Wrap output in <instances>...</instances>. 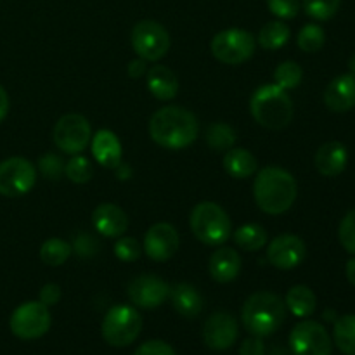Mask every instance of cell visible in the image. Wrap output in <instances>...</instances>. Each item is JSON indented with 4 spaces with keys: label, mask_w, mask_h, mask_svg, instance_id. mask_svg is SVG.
<instances>
[{
    "label": "cell",
    "mask_w": 355,
    "mask_h": 355,
    "mask_svg": "<svg viewBox=\"0 0 355 355\" xmlns=\"http://www.w3.org/2000/svg\"><path fill=\"white\" fill-rule=\"evenodd\" d=\"M149 135L165 149H186L200 135V121L186 107L166 106L149 120Z\"/></svg>",
    "instance_id": "6da1fadb"
},
{
    "label": "cell",
    "mask_w": 355,
    "mask_h": 355,
    "mask_svg": "<svg viewBox=\"0 0 355 355\" xmlns=\"http://www.w3.org/2000/svg\"><path fill=\"white\" fill-rule=\"evenodd\" d=\"M298 186L295 177L279 166H266L260 170L253 182V196L262 211L281 215L293 207Z\"/></svg>",
    "instance_id": "7a4b0ae2"
},
{
    "label": "cell",
    "mask_w": 355,
    "mask_h": 355,
    "mask_svg": "<svg viewBox=\"0 0 355 355\" xmlns=\"http://www.w3.org/2000/svg\"><path fill=\"white\" fill-rule=\"evenodd\" d=\"M286 319V305L277 295L270 291L253 293L245 302L241 311V321L246 331L253 336H269L283 326Z\"/></svg>",
    "instance_id": "3957f363"
},
{
    "label": "cell",
    "mask_w": 355,
    "mask_h": 355,
    "mask_svg": "<svg viewBox=\"0 0 355 355\" xmlns=\"http://www.w3.org/2000/svg\"><path fill=\"white\" fill-rule=\"evenodd\" d=\"M250 111L257 123L269 130H283L293 120V101L279 85H263L253 92Z\"/></svg>",
    "instance_id": "277c9868"
},
{
    "label": "cell",
    "mask_w": 355,
    "mask_h": 355,
    "mask_svg": "<svg viewBox=\"0 0 355 355\" xmlns=\"http://www.w3.org/2000/svg\"><path fill=\"white\" fill-rule=\"evenodd\" d=\"M189 225L198 241L207 246H220L232 236L227 211L214 201H201L193 208Z\"/></svg>",
    "instance_id": "5b68a950"
},
{
    "label": "cell",
    "mask_w": 355,
    "mask_h": 355,
    "mask_svg": "<svg viewBox=\"0 0 355 355\" xmlns=\"http://www.w3.org/2000/svg\"><path fill=\"white\" fill-rule=\"evenodd\" d=\"M142 329V318L130 305H114L104 315L103 338L111 347H128L137 340Z\"/></svg>",
    "instance_id": "8992f818"
},
{
    "label": "cell",
    "mask_w": 355,
    "mask_h": 355,
    "mask_svg": "<svg viewBox=\"0 0 355 355\" xmlns=\"http://www.w3.org/2000/svg\"><path fill=\"white\" fill-rule=\"evenodd\" d=\"M210 47L217 61L229 66H238L252 58L257 49V38L241 28H229L215 35Z\"/></svg>",
    "instance_id": "52a82bcc"
},
{
    "label": "cell",
    "mask_w": 355,
    "mask_h": 355,
    "mask_svg": "<svg viewBox=\"0 0 355 355\" xmlns=\"http://www.w3.org/2000/svg\"><path fill=\"white\" fill-rule=\"evenodd\" d=\"M132 47L144 61H159L170 49V35L162 23L155 19H142L132 28Z\"/></svg>",
    "instance_id": "ba28073f"
},
{
    "label": "cell",
    "mask_w": 355,
    "mask_h": 355,
    "mask_svg": "<svg viewBox=\"0 0 355 355\" xmlns=\"http://www.w3.org/2000/svg\"><path fill=\"white\" fill-rule=\"evenodd\" d=\"M52 315L42 302H26L10 315V331L19 340H37L51 329Z\"/></svg>",
    "instance_id": "9c48e42d"
},
{
    "label": "cell",
    "mask_w": 355,
    "mask_h": 355,
    "mask_svg": "<svg viewBox=\"0 0 355 355\" xmlns=\"http://www.w3.org/2000/svg\"><path fill=\"white\" fill-rule=\"evenodd\" d=\"M52 139L54 144L66 155H80L92 139V127L83 114L68 113L58 120Z\"/></svg>",
    "instance_id": "30bf717a"
},
{
    "label": "cell",
    "mask_w": 355,
    "mask_h": 355,
    "mask_svg": "<svg viewBox=\"0 0 355 355\" xmlns=\"http://www.w3.org/2000/svg\"><path fill=\"white\" fill-rule=\"evenodd\" d=\"M37 182V168L21 156H12L0 162V194L17 198L30 193Z\"/></svg>",
    "instance_id": "8fae6325"
},
{
    "label": "cell",
    "mask_w": 355,
    "mask_h": 355,
    "mask_svg": "<svg viewBox=\"0 0 355 355\" xmlns=\"http://www.w3.org/2000/svg\"><path fill=\"white\" fill-rule=\"evenodd\" d=\"M290 349L295 355H331L333 342L322 324L302 321L291 329Z\"/></svg>",
    "instance_id": "7c38bea8"
},
{
    "label": "cell",
    "mask_w": 355,
    "mask_h": 355,
    "mask_svg": "<svg viewBox=\"0 0 355 355\" xmlns=\"http://www.w3.org/2000/svg\"><path fill=\"white\" fill-rule=\"evenodd\" d=\"M127 295L135 307L156 309L170 297V286L159 277L142 274L128 283Z\"/></svg>",
    "instance_id": "4fadbf2b"
},
{
    "label": "cell",
    "mask_w": 355,
    "mask_h": 355,
    "mask_svg": "<svg viewBox=\"0 0 355 355\" xmlns=\"http://www.w3.org/2000/svg\"><path fill=\"white\" fill-rule=\"evenodd\" d=\"M179 243L180 239L177 229L166 222H158L148 229L142 248H144L146 255L155 262H166L177 253Z\"/></svg>",
    "instance_id": "5bb4252c"
},
{
    "label": "cell",
    "mask_w": 355,
    "mask_h": 355,
    "mask_svg": "<svg viewBox=\"0 0 355 355\" xmlns=\"http://www.w3.org/2000/svg\"><path fill=\"white\" fill-rule=\"evenodd\" d=\"M307 255L304 239L295 234H281L274 238L267 246V260L276 269H295L304 262Z\"/></svg>",
    "instance_id": "9a60e30c"
},
{
    "label": "cell",
    "mask_w": 355,
    "mask_h": 355,
    "mask_svg": "<svg viewBox=\"0 0 355 355\" xmlns=\"http://www.w3.org/2000/svg\"><path fill=\"white\" fill-rule=\"evenodd\" d=\"M238 322L227 312H215L207 319L203 326L205 345L215 352H224V350L231 349L238 340Z\"/></svg>",
    "instance_id": "2e32d148"
},
{
    "label": "cell",
    "mask_w": 355,
    "mask_h": 355,
    "mask_svg": "<svg viewBox=\"0 0 355 355\" xmlns=\"http://www.w3.org/2000/svg\"><path fill=\"white\" fill-rule=\"evenodd\" d=\"M92 224L106 238H120L128 229V217L118 205L101 203L92 214Z\"/></svg>",
    "instance_id": "e0dca14e"
},
{
    "label": "cell",
    "mask_w": 355,
    "mask_h": 355,
    "mask_svg": "<svg viewBox=\"0 0 355 355\" xmlns=\"http://www.w3.org/2000/svg\"><path fill=\"white\" fill-rule=\"evenodd\" d=\"M324 104L335 113H345L355 107V75L336 76L324 90Z\"/></svg>",
    "instance_id": "ac0fdd59"
},
{
    "label": "cell",
    "mask_w": 355,
    "mask_h": 355,
    "mask_svg": "<svg viewBox=\"0 0 355 355\" xmlns=\"http://www.w3.org/2000/svg\"><path fill=\"white\" fill-rule=\"evenodd\" d=\"M241 257L234 248H229V246H222V248L215 250L214 255L210 257V262H208L211 279L220 284H227L234 281L241 272Z\"/></svg>",
    "instance_id": "d6986e66"
},
{
    "label": "cell",
    "mask_w": 355,
    "mask_h": 355,
    "mask_svg": "<svg viewBox=\"0 0 355 355\" xmlns=\"http://www.w3.org/2000/svg\"><path fill=\"white\" fill-rule=\"evenodd\" d=\"M349 163V151L338 141H331L322 144L318 149L314 158V165L318 172L324 177H336L347 168Z\"/></svg>",
    "instance_id": "ffe728a7"
},
{
    "label": "cell",
    "mask_w": 355,
    "mask_h": 355,
    "mask_svg": "<svg viewBox=\"0 0 355 355\" xmlns=\"http://www.w3.org/2000/svg\"><path fill=\"white\" fill-rule=\"evenodd\" d=\"M94 159L104 168L116 170L121 165V142L111 130L96 132L92 139Z\"/></svg>",
    "instance_id": "44dd1931"
},
{
    "label": "cell",
    "mask_w": 355,
    "mask_h": 355,
    "mask_svg": "<svg viewBox=\"0 0 355 355\" xmlns=\"http://www.w3.org/2000/svg\"><path fill=\"white\" fill-rule=\"evenodd\" d=\"M170 300L177 314L186 319H194L203 311V297L200 291L189 283H179L170 288Z\"/></svg>",
    "instance_id": "7402d4cb"
},
{
    "label": "cell",
    "mask_w": 355,
    "mask_h": 355,
    "mask_svg": "<svg viewBox=\"0 0 355 355\" xmlns=\"http://www.w3.org/2000/svg\"><path fill=\"white\" fill-rule=\"evenodd\" d=\"M148 90L159 101H170L179 92V80L170 68L153 66L148 71Z\"/></svg>",
    "instance_id": "603a6c76"
},
{
    "label": "cell",
    "mask_w": 355,
    "mask_h": 355,
    "mask_svg": "<svg viewBox=\"0 0 355 355\" xmlns=\"http://www.w3.org/2000/svg\"><path fill=\"white\" fill-rule=\"evenodd\" d=\"M224 168L232 179L241 180L255 175L257 168H259V162L248 149L231 148L229 151H225Z\"/></svg>",
    "instance_id": "cb8c5ba5"
},
{
    "label": "cell",
    "mask_w": 355,
    "mask_h": 355,
    "mask_svg": "<svg viewBox=\"0 0 355 355\" xmlns=\"http://www.w3.org/2000/svg\"><path fill=\"white\" fill-rule=\"evenodd\" d=\"M284 305H286L288 311L295 318H309V315H312L315 312L318 298H315V293L311 288L304 286V284H297V286H293L286 293Z\"/></svg>",
    "instance_id": "d4e9b609"
},
{
    "label": "cell",
    "mask_w": 355,
    "mask_h": 355,
    "mask_svg": "<svg viewBox=\"0 0 355 355\" xmlns=\"http://www.w3.org/2000/svg\"><path fill=\"white\" fill-rule=\"evenodd\" d=\"M290 35L291 31L286 23H283V21H269V23L260 28L257 42L266 51H277V49L284 47L288 44Z\"/></svg>",
    "instance_id": "484cf974"
},
{
    "label": "cell",
    "mask_w": 355,
    "mask_h": 355,
    "mask_svg": "<svg viewBox=\"0 0 355 355\" xmlns=\"http://www.w3.org/2000/svg\"><path fill=\"white\" fill-rule=\"evenodd\" d=\"M232 238H234L236 245L246 252H257L267 245V231L260 224L241 225L239 229H236Z\"/></svg>",
    "instance_id": "4316f807"
},
{
    "label": "cell",
    "mask_w": 355,
    "mask_h": 355,
    "mask_svg": "<svg viewBox=\"0 0 355 355\" xmlns=\"http://www.w3.org/2000/svg\"><path fill=\"white\" fill-rule=\"evenodd\" d=\"M333 338L342 354L355 355V314L342 315L336 319L333 328Z\"/></svg>",
    "instance_id": "83f0119b"
},
{
    "label": "cell",
    "mask_w": 355,
    "mask_h": 355,
    "mask_svg": "<svg viewBox=\"0 0 355 355\" xmlns=\"http://www.w3.org/2000/svg\"><path fill=\"white\" fill-rule=\"evenodd\" d=\"M207 144L210 149L217 153H225L231 148H234L236 142V132L231 125L224 123V121H215L207 128Z\"/></svg>",
    "instance_id": "f1b7e54d"
},
{
    "label": "cell",
    "mask_w": 355,
    "mask_h": 355,
    "mask_svg": "<svg viewBox=\"0 0 355 355\" xmlns=\"http://www.w3.org/2000/svg\"><path fill=\"white\" fill-rule=\"evenodd\" d=\"M71 255V246L64 239L52 238L42 245L40 248V260L45 266L59 267L66 262Z\"/></svg>",
    "instance_id": "f546056e"
},
{
    "label": "cell",
    "mask_w": 355,
    "mask_h": 355,
    "mask_svg": "<svg viewBox=\"0 0 355 355\" xmlns=\"http://www.w3.org/2000/svg\"><path fill=\"white\" fill-rule=\"evenodd\" d=\"M324 42H326L324 30L315 23L305 24V26L300 30V33H298V38H297L298 47H300L304 52H309V54L321 51Z\"/></svg>",
    "instance_id": "4dcf8cb0"
},
{
    "label": "cell",
    "mask_w": 355,
    "mask_h": 355,
    "mask_svg": "<svg viewBox=\"0 0 355 355\" xmlns=\"http://www.w3.org/2000/svg\"><path fill=\"white\" fill-rule=\"evenodd\" d=\"M302 76H304V71H302L300 64L295 61L281 62V64L276 68V71H274L276 85H279L281 89L284 90L295 89V87L300 85Z\"/></svg>",
    "instance_id": "1f68e13d"
},
{
    "label": "cell",
    "mask_w": 355,
    "mask_h": 355,
    "mask_svg": "<svg viewBox=\"0 0 355 355\" xmlns=\"http://www.w3.org/2000/svg\"><path fill=\"white\" fill-rule=\"evenodd\" d=\"M342 0H302L305 14L318 21H328L338 12Z\"/></svg>",
    "instance_id": "d6a6232c"
},
{
    "label": "cell",
    "mask_w": 355,
    "mask_h": 355,
    "mask_svg": "<svg viewBox=\"0 0 355 355\" xmlns=\"http://www.w3.org/2000/svg\"><path fill=\"white\" fill-rule=\"evenodd\" d=\"M64 173L71 182L75 184H85L92 179L94 168L92 163L85 158V156L75 155L64 166Z\"/></svg>",
    "instance_id": "836d02e7"
},
{
    "label": "cell",
    "mask_w": 355,
    "mask_h": 355,
    "mask_svg": "<svg viewBox=\"0 0 355 355\" xmlns=\"http://www.w3.org/2000/svg\"><path fill=\"white\" fill-rule=\"evenodd\" d=\"M114 255L121 262H135V260L141 259L142 255V246L139 245V241L135 238H121L114 245Z\"/></svg>",
    "instance_id": "e575fe53"
},
{
    "label": "cell",
    "mask_w": 355,
    "mask_h": 355,
    "mask_svg": "<svg viewBox=\"0 0 355 355\" xmlns=\"http://www.w3.org/2000/svg\"><path fill=\"white\" fill-rule=\"evenodd\" d=\"M338 238L343 248L355 255V210L349 211L340 222Z\"/></svg>",
    "instance_id": "d590c367"
},
{
    "label": "cell",
    "mask_w": 355,
    "mask_h": 355,
    "mask_svg": "<svg viewBox=\"0 0 355 355\" xmlns=\"http://www.w3.org/2000/svg\"><path fill=\"white\" fill-rule=\"evenodd\" d=\"M269 10L279 19H293L302 9V0H267Z\"/></svg>",
    "instance_id": "8d00e7d4"
},
{
    "label": "cell",
    "mask_w": 355,
    "mask_h": 355,
    "mask_svg": "<svg viewBox=\"0 0 355 355\" xmlns=\"http://www.w3.org/2000/svg\"><path fill=\"white\" fill-rule=\"evenodd\" d=\"M64 162H62L59 156L52 155V153H49V155L42 156L40 162H38V170L42 172V175L47 177V179H54L58 180L59 177L64 173Z\"/></svg>",
    "instance_id": "74e56055"
},
{
    "label": "cell",
    "mask_w": 355,
    "mask_h": 355,
    "mask_svg": "<svg viewBox=\"0 0 355 355\" xmlns=\"http://www.w3.org/2000/svg\"><path fill=\"white\" fill-rule=\"evenodd\" d=\"M134 355H177L175 350L168 345V343L162 342V340H149V342L142 343Z\"/></svg>",
    "instance_id": "f35d334b"
},
{
    "label": "cell",
    "mask_w": 355,
    "mask_h": 355,
    "mask_svg": "<svg viewBox=\"0 0 355 355\" xmlns=\"http://www.w3.org/2000/svg\"><path fill=\"white\" fill-rule=\"evenodd\" d=\"M61 288H59L58 284L47 283L40 290V302L44 305H47V307H51V305H55L61 300Z\"/></svg>",
    "instance_id": "ab89813d"
},
{
    "label": "cell",
    "mask_w": 355,
    "mask_h": 355,
    "mask_svg": "<svg viewBox=\"0 0 355 355\" xmlns=\"http://www.w3.org/2000/svg\"><path fill=\"white\" fill-rule=\"evenodd\" d=\"M266 354V347H263L260 336H252L243 342L241 349H239V355H263Z\"/></svg>",
    "instance_id": "60d3db41"
},
{
    "label": "cell",
    "mask_w": 355,
    "mask_h": 355,
    "mask_svg": "<svg viewBox=\"0 0 355 355\" xmlns=\"http://www.w3.org/2000/svg\"><path fill=\"white\" fill-rule=\"evenodd\" d=\"M144 59H134V61L128 62V76L130 78H141L146 71H148V66H146Z\"/></svg>",
    "instance_id": "b9f144b4"
},
{
    "label": "cell",
    "mask_w": 355,
    "mask_h": 355,
    "mask_svg": "<svg viewBox=\"0 0 355 355\" xmlns=\"http://www.w3.org/2000/svg\"><path fill=\"white\" fill-rule=\"evenodd\" d=\"M9 107H10L9 96H7L6 89H3V87L0 85V123H2V121L6 120L7 113H9Z\"/></svg>",
    "instance_id": "7bdbcfd3"
},
{
    "label": "cell",
    "mask_w": 355,
    "mask_h": 355,
    "mask_svg": "<svg viewBox=\"0 0 355 355\" xmlns=\"http://www.w3.org/2000/svg\"><path fill=\"white\" fill-rule=\"evenodd\" d=\"M345 274H347V279L350 281V284L355 286V259H350L345 266Z\"/></svg>",
    "instance_id": "ee69618b"
},
{
    "label": "cell",
    "mask_w": 355,
    "mask_h": 355,
    "mask_svg": "<svg viewBox=\"0 0 355 355\" xmlns=\"http://www.w3.org/2000/svg\"><path fill=\"white\" fill-rule=\"evenodd\" d=\"M349 69H350V73H352V75H355V52L352 54V58L349 59Z\"/></svg>",
    "instance_id": "f6af8a7d"
}]
</instances>
